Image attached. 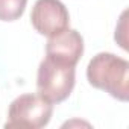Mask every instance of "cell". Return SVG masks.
Returning a JSON list of instances; mask_svg holds the SVG:
<instances>
[{
	"label": "cell",
	"mask_w": 129,
	"mask_h": 129,
	"mask_svg": "<svg viewBox=\"0 0 129 129\" xmlns=\"http://www.w3.org/2000/svg\"><path fill=\"white\" fill-rule=\"evenodd\" d=\"M84 53V38L75 29H66L58 35L49 37L46 44V56L76 67Z\"/></svg>",
	"instance_id": "obj_5"
},
{
	"label": "cell",
	"mask_w": 129,
	"mask_h": 129,
	"mask_svg": "<svg viewBox=\"0 0 129 129\" xmlns=\"http://www.w3.org/2000/svg\"><path fill=\"white\" fill-rule=\"evenodd\" d=\"M90 85L103 90L114 99L127 102L129 99V62L114 53L102 52L93 56L87 67Z\"/></svg>",
	"instance_id": "obj_1"
},
{
	"label": "cell",
	"mask_w": 129,
	"mask_h": 129,
	"mask_svg": "<svg viewBox=\"0 0 129 129\" xmlns=\"http://www.w3.org/2000/svg\"><path fill=\"white\" fill-rule=\"evenodd\" d=\"M30 21L38 34L53 37L69 29L70 15L61 0H37L30 12Z\"/></svg>",
	"instance_id": "obj_4"
},
{
	"label": "cell",
	"mask_w": 129,
	"mask_h": 129,
	"mask_svg": "<svg viewBox=\"0 0 129 129\" xmlns=\"http://www.w3.org/2000/svg\"><path fill=\"white\" fill-rule=\"evenodd\" d=\"M75 82L76 70L73 66L53 61L47 56L40 62L37 75L38 94L50 103H61L66 100L72 94Z\"/></svg>",
	"instance_id": "obj_2"
},
{
	"label": "cell",
	"mask_w": 129,
	"mask_h": 129,
	"mask_svg": "<svg viewBox=\"0 0 129 129\" xmlns=\"http://www.w3.org/2000/svg\"><path fill=\"white\" fill-rule=\"evenodd\" d=\"M53 114V103L40 94H21L9 106L5 127H44Z\"/></svg>",
	"instance_id": "obj_3"
},
{
	"label": "cell",
	"mask_w": 129,
	"mask_h": 129,
	"mask_svg": "<svg viewBox=\"0 0 129 129\" xmlns=\"http://www.w3.org/2000/svg\"><path fill=\"white\" fill-rule=\"evenodd\" d=\"M27 0H0V20L14 21L18 20L26 8Z\"/></svg>",
	"instance_id": "obj_6"
}]
</instances>
